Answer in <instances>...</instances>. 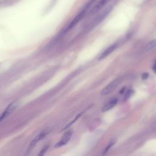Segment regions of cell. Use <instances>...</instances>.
I'll return each mask as SVG.
<instances>
[{
    "instance_id": "8",
    "label": "cell",
    "mask_w": 156,
    "mask_h": 156,
    "mask_svg": "<svg viewBox=\"0 0 156 156\" xmlns=\"http://www.w3.org/2000/svg\"><path fill=\"white\" fill-rule=\"evenodd\" d=\"M109 1V0H101V1L92 9L90 14H93L97 12L99 10H100Z\"/></svg>"
},
{
    "instance_id": "12",
    "label": "cell",
    "mask_w": 156,
    "mask_h": 156,
    "mask_svg": "<svg viewBox=\"0 0 156 156\" xmlns=\"http://www.w3.org/2000/svg\"><path fill=\"white\" fill-rule=\"evenodd\" d=\"M115 140H112V141L110 142V143L108 145V146L106 147V148L104 149V152H103V154H106V153L108 152V151L109 150V149L115 144Z\"/></svg>"
},
{
    "instance_id": "1",
    "label": "cell",
    "mask_w": 156,
    "mask_h": 156,
    "mask_svg": "<svg viewBox=\"0 0 156 156\" xmlns=\"http://www.w3.org/2000/svg\"><path fill=\"white\" fill-rule=\"evenodd\" d=\"M72 135H73L72 130H68L67 132H66L63 135L61 139L56 144L55 148H60V147H62V146L65 145L66 144H67L68 143V142L70 141V140L71 139Z\"/></svg>"
},
{
    "instance_id": "15",
    "label": "cell",
    "mask_w": 156,
    "mask_h": 156,
    "mask_svg": "<svg viewBox=\"0 0 156 156\" xmlns=\"http://www.w3.org/2000/svg\"><path fill=\"white\" fill-rule=\"evenodd\" d=\"M153 70L154 71L155 73H156V63L155 64V65H154V67H153Z\"/></svg>"
},
{
    "instance_id": "3",
    "label": "cell",
    "mask_w": 156,
    "mask_h": 156,
    "mask_svg": "<svg viewBox=\"0 0 156 156\" xmlns=\"http://www.w3.org/2000/svg\"><path fill=\"white\" fill-rule=\"evenodd\" d=\"M48 134V132L46 130H44L43 132H42L40 134H38L36 137L31 142V143L29 144V146H28V150H27V152L28 153H30L31 151L35 147V146L36 145V144L39 142L41 140H42L43 139H44L45 137V136L47 135Z\"/></svg>"
},
{
    "instance_id": "10",
    "label": "cell",
    "mask_w": 156,
    "mask_h": 156,
    "mask_svg": "<svg viewBox=\"0 0 156 156\" xmlns=\"http://www.w3.org/2000/svg\"><path fill=\"white\" fill-rule=\"evenodd\" d=\"M156 46V40H152L151 42H150L146 46V50L148 51L150 50L151 49H152L153 48H154Z\"/></svg>"
},
{
    "instance_id": "14",
    "label": "cell",
    "mask_w": 156,
    "mask_h": 156,
    "mask_svg": "<svg viewBox=\"0 0 156 156\" xmlns=\"http://www.w3.org/2000/svg\"><path fill=\"white\" fill-rule=\"evenodd\" d=\"M148 76H149L148 73H143V74H142V77L143 80H146V79H148Z\"/></svg>"
},
{
    "instance_id": "2",
    "label": "cell",
    "mask_w": 156,
    "mask_h": 156,
    "mask_svg": "<svg viewBox=\"0 0 156 156\" xmlns=\"http://www.w3.org/2000/svg\"><path fill=\"white\" fill-rule=\"evenodd\" d=\"M120 82V79H116L115 80H114L113 81H112V82H110L109 85H107L101 92V94L102 95H106V94H108L110 93H112L119 84V83Z\"/></svg>"
},
{
    "instance_id": "11",
    "label": "cell",
    "mask_w": 156,
    "mask_h": 156,
    "mask_svg": "<svg viewBox=\"0 0 156 156\" xmlns=\"http://www.w3.org/2000/svg\"><path fill=\"white\" fill-rule=\"evenodd\" d=\"M134 94V91L132 90H129L125 92V94H124V99L126 100L132 96V94Z\"/></svg>"
},
{
    "instance_id": "6",
    "label": "cell",
    "mask_w": 156,
    "mask_h": 156,
    "mask_svg": "<svg viewBox=\"0 0 156 156\" xmlns=\"http://www.w3.org/2000/svg\"><path fill=\"white\" fill-rule=\"evenodd\" d=\"M117 103H118V100H117L116 98H114L112 99L110 101H109L104 106H103V107L102 108V111L103 112H105L110 110L116 105Z\"/></svg>"
},
{
    "instance_id": "7",
    "label": "cell",
    "mask_w": 156,
    "mask_h": 156,
    "mask_svg": "<svg viewBox=\"0 0 156 156\" xmlns=\"http://www.w3.org/2000/svg\"><path fill=\"white\" fill-rule=\"evenodd\" d=\"M84 11L81 12L80 14H78L73 20H72V22L70 23V24L69 25L68 28H67V30H70L71 29V28H73L74 26H76L78 23H79V22L81 20L82 18V17L84 16Z\"/></svg>"
},
{
    "instance_id": "13",
    "label": "cell",
    "mask_w": 156,
    "mask_h": 156,
    "mask_svg": "<svg viewBox=\"0 0 156 156\" xmlns=\"http://www.w3.org/2000/svg\"><path fill=\"white\" fill-rule=\"evenodd\" d=\"M48 148H49V146H46L42 151H41V152H40V154H38V155H44L45 154V152H46V151L48 150Z\"/></svg>"
},
{
    "instance_id": "16",
    "label": "cell",
    "mask_w": 156,
    "mask_h": 156,
    "mask_svg": "<svg viewBox=\"0 0 156 156\" xmlns=\"http://www.w3.org/2000/svg\"><path fill=\"white\" fill-rule=\"evenodd\" d=\"M94 1H96V0H92V1H91V3H90V4H92L93 2H94Z\"/></svg>"
},
{
    "instance_id": "5",
    "label": "cell",
    "mask_w": 156,
    "mask_h": 156,
    "mask_svg": "<svg viewBox=\"0 0 156 156\" xmlns=\"http://www.w3.org/2000/svg\"><path fill=\"white\" fill-rule=\"evenodd\" d=\"M117 47V44H113L112 45H111L110 46H109V48H107L102 54L99 57V60H102L105 58L107 56H108L110 53H112Z\"/></svg>"
},
{
    "instance_id": "9",
    "label": "cell",
    "mask_w": 156,
    "mask_h": 156,
    "mask_svg": "<svg viewBox=\"0 0 156 156\" xmlns=\"http://www.w3.org/2000/svg\"><path fill=\"white\" fill-rule=\"evenodd\" d=\"M82 113H83V112H82L81 113H80V114H78L76 117H75V118H74V120H73V121H71L70 123H68L64 128V129H67L68 128H69L70 126H71L72 124H73L78 119H79L80 118V117H81V116H82Z\"/></svg>"
},
{
    "instance_id": "4",
    "label": "cell",
    "mask_w": 156,
    "mask_h": 156,
    "mask_svg": "<svg viewBox=\"0 0 156 156\" xmlns=\"http://www.w3.org/2000/svg\"><path fill=\"white\" fill-rule=\"evenodd\" d=\"M17 106V104L16 103H12V104H9L8 107L6 109V110L3 112V113L0 116V123L2 121H3L4 119H6L7 117L10 115L12 112L16 109Z\"/></svg>"
}]
</instances>
